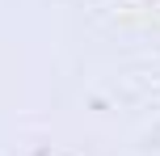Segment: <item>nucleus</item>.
Segmentation results:
<instances>
[]
</instances>
